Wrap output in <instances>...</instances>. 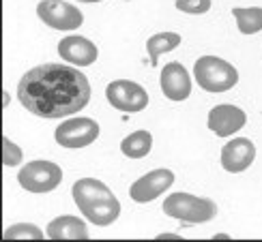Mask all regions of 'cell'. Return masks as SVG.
I'll return each instance as SVG.
<instances>
[{"label": "cell", "mask_w": 262, "mask_h": 242, "mask_svg": "<svg viewBox=\"0 0 262 242\" xmlns=\"http://www.w3.org/2000/svg\"><path fill=\"white\" fill-rule=\"evenodd\" d=\"M17 182L30 193H50L62 182V170L52 161H30L19 170Z\"/></svg>", "instance_id": "obj_4"}, {"label": "cell", "mask_w": 262, "mask_h": 242, "mask_svg": "<svg viewBox=\"0 0 262 242\" xmlns=\"http://www.w3.org/2000/svg\"><path fill=\"white\" fill-rule=\"evenodd\" d=\"M99 137V125L93 118H67L54 131V139L62 148H86Z\"/></svg>", "instance_id": "obj_5"}, {"label": "cell", "mask_w": 262, "mask_h": 242, "mask_svg": "<svg viewBox=\"0 0 262 242\" xmlns=\"http://www.w3.org/2000/svg\"><path fill=\"white\" fill-rule=\"evenodd\" d=\"M172 182H174V174L166 167H159V170H152L142 176V178H138L131 184L129 195H131V200L138 204H148L152 200H157L166 189H170Z\"/></svg>", "instance_id": "obj_8"}, {"label": "cell", "mask_w": 262, "mask_h": 242, "mask_svg": "<svg viewBox=\"0 0 262 242\" xmlns=\"http://www.w3.org/2000/svg\"><path fill=\"white\" fill-rule=\"evenodd\" d=\"M247 123V116L241 107L236 105H215L209 112V129L215 135L228 137L238 133Z\"/></svg>", "instance_id": "obj_10"}, {"label": "cell", "mask_w": 262, "mask_h": 242, "mask_svg": "<svg viewBox=\"0 0 262 242\" xmlns=\"http://www.w3.org/2000/svg\"><path fill=\"white\" fill-rule=\"evenodd\" d=\"M159 86L170 101H185L191 94V78L181 62H168L161 69Z\"/></svg>", "instance_id": "obj_11"}, {"label": "cell", "mask_w": 262, "mask_h": 242, "mask_svg": "<svg viewBox=\"0 0 262 242\" xmlns=\"http://www.w3.org/2000/svg\"><path fill=\"white\" fill-rule=\"evenodd\" d=\"M256 159V146L247 137H234L222 150V167L230 174L245 172Z\"/></svg>", "instance_id": "obj_12"}, {"label": "cell", "mask_w": 262, "mask_h": 242, "mask_svg": "<svg viewBox=\"0 0 262 242\" xmlns=\"http://www.w3.org/2000/svg\"><path fill=\"white\" fill-rule=\"evenodd\" d=\"M163 212L185 223H206L215 219L217 206L206 197H195L191 193H172L163 200Z\"/></svg>", "instance_id": "obj_3"}, {"label": "cell", "mask_w": 262, "mask_h": 242, "mask_svg": "<svg viewBox=\"0 0 262 242\" xmlns=\"http://www.w3.org/2000/svg\"><path fill=\"white\" fill-rule=\"evenodd\" d=\"M105 99L112 107L121 109V112H129V114L142 112L148 105L146 90L131 80H114L112 84H107Z\"/></svg>", "instance_id": "obj_7"}, {"label": "cell", "mask_w": 262, "mask_h": 242, "mask_svg": "<svg viewBox=\"0 0 262 242\" xmlns=\"http://www.w3.org/2000/svg\"><path fill=\"white\" fill-rule=\"evenodd\" d=\"M17 99L32 116L64 118L78 114L91 101V84L86 75L64 64H41L30 69L17 84Z\"/></svg>", "instance_id": "obj_1"}, {"label": "cell", "mask_w": 262, "mask_h": 242, "mask_svg": "<svg viewBox=\"0 0 262 242\" xmlns=\"http://www.w3.org/2000/svg\"><path fill=\"white\" fill-rule=\"evenodd\" d=\"M213 238H217V240H226V238H230V236H228V234H215Z\"/></svg>", "instance_id": "obj_23"}, {"label": "cell", "mask_w": 262, "mask_h": 242, "mask_svg": "<svg viewBox=\"0 0 262 242\" xmlns=\"http://www.w3.org/2000/svg\"><path fill=\"white\" fill-rule=\"evenodd\" d=\"M195 82L206 92H226L236 86L238 71L228 60L217 56H202L193 64Z\"/></svg>", "instance_id": "obj_2"}, {"label": "cell", "mask_w": 262, "mask_h": 242, "mask_svg": "<svg viewBox=\"0 0 262 242\" xmlns=\"http://www.w3.org/2000/svg\"><path fill=\"white\" fill-rule=\"evenodd\" d=\"M46 234L52 240H86L89 238V229H86V223L80 221L78 216L62 214L50 221Z\"/></svg>", "instance_id": "obj_13"}, {"label": "cell", "mask_w": 262, "mask_h": 242, "mask_svg": "<svg viewBox=\"0 0 262 242\" xmlns=\"http://www.w3.org/2000/svg\"><path fill=\"white\" fill-rule=\"evenodd\" d=\"M232 15L243 35H256V32L262 30V9L260 7H249V9L236 7L232 9Z\"/></svg>", "instance_id": "obj_18"}, {"label": "cell", "mask_w": 262, "mask_h": 242, "mask_svg": "<svg viewBox=\"0 0 262 242\" xmlns=\"http://www.w3.org/2000/svg\"><path fill=\"white\" fill-rule=\"evenodd\" d=\"M82 214L86 216V221H91L93 225H112L118 214H121V204H118L116 197H105V200H97L80 208Z\"/></svg>", "instance_id": "obj_14"}, {"label": "cell", "mask_w": 262, "mask_h": 242, "mask_svg": "<svg viewBox=\"0 0 262 242\" xmlns=\"http://www.w3.org/2000/svg\"><path fill=\"white\" fill-rule=\"evenodd\" d=\"M78 3H101V0H78Z\"/></svg>", "instance_id": "obj_25"}, {"label": "cell", "mask_w": 262, "mask_h": 242, "mask_svg": "<svg viewBox=\"0 0 262 242\" xmlns=\"http://www.w3.org/2000/svg\"><path fill=\"white\" fill-rule=\"evenodd\" d=\"M71 193H73V200L78 204V208L97 202V200H105V197H114L110 186H105L101 180H95V178H80L75 180L71 186Z\"/></svg>", "instance_id": "obj_15"}, {"label": "cell", "mask_w": 262, "mask_h": 242, "mask_svg": "<svg viewBox=\"0 0 262 242\" xmlns=\"http://www.w3.org/2000/svg\"><path fill=\"white\" fill-rule=\"evenodd\" d=\"M21 157H24L21 148L17 144H13V141L9 139V135H5L3 137V163H5V167H17L21 163Z\"/></svg>", "instance_id": "obj_20"}, {"label": "cell", "mask_w": 262, "mask_h": 242, "mask_svg": "<svg viewBox=\"0 0 262 242\" xmlns=\"http://www.w3.org/2000/svg\"><path fill=\"white\" fill-rule=\"evenodd\" d=\"M152 148V135L148 131H136V133L127 135L121 141V152L129 159H142L146 157Z\"/></svg>", "instance_id": "obj_16"}, {"label": "cell", "mask_w": 262, "mask_h": 242, "mask_svg": "<svg viewBox=\"0 0 262 242\" xmlns=\"http://www.w3.org/2000/svg\"><path fill=\"white\" fill-rule=\"evenodd\" d=\"M9 101H11V99H9V92H5V107H9Z\"/></svg>", "instance_id": "obj_24"}, {"label": "cell", "mask_w": 262, "mask_h": 242, "mask_svg": "<svg viewBox=\"0 0 262 242\" xmlns=\"http://www.w3.org/2000/svg\"><path fill=\"white\" fill-rule=\"evenodd\" d=\"M177 9L183 13H191V15H200L206 13L211 9V0H177Z\"/></svg>", "instance_id": "obj_21"}, {"label": "cell", "mask_w": 262, "mask_h": 242, "mask_svg": "<svg viewBox=\"0 0 262 242\" xmlns=\"http://www.w3.org/2000/svg\"><path fill=\"white\" fill-rule=\"evenodd\" d=\"M37 15L43 24L62 32L78 30L84 24L82 11L69 3H62V0H43L37 5Z\"/></svg>", "instance_id": "obj_6"}, {"label": "cell", "mask_w": 262, "mask_h": 242, "mask_svg": "<svg viewBox=\"0 0 262 242\" xmlns=\"http://www.w3.org/2000/svg\"><path fill=\"white\" fill-rule=\"evenodd\" d=\"M5 238L7 240H24V238L39 240V238H43V229H39L32 223H15L5 229Z\"/></svg>", "instance_id": "obj_19"}, {"label": "cell", "mask_w": 262, "mask_h": 242, "mask_svg": "<svg viewBox=\"0 0 262 242\" xmlns=\"http://www.w3.org/2000/svg\"><path fill=\"white\" fill-rule=\"evenodd\" d=\"M58 54H60V58L69 64L89 67V64H93L97 60V56H99V50H97V45L91 39L80 37V35H69V37L60 39Z\"/></svg>", "instance_id": "obj_9"}, {"label": "cell", "mask_w": 262, "mask_h": 242, "mask_svg": "<svg viewBox=\"0 0 262 242\" xmlns=\"http://www.w3.org/2000/svg\"><path fill=\"white\" fill-rule=\"evenodd\" d=\"M157 238H159V240H177V238H181V236H179V234H159Z\"/></svg>", "instance_id": "obj_22"}, {"label": "cell", "mask_w": 262, "mask_h": 242, "mask_svg": "<svg viewBox=\"0 0 262 242\" xmlns=\"http://www.w3.org/2000/svg\"><path fill=\"white\" fill-rule=\"evenodd\" d=\"M177 45H181V35H177V32H157V35H152L146 41V52L150 56L152 67H157V60L161 54L172 52Z\"/></svg>", "instance_id": "obj_17"}]
</instances>
